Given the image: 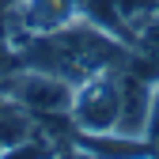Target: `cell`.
I'll return each mask as SVG.
<instances>
[{
  "mask_svg": "<svg viewBox=\"0 0 159 159\" xmlns=\"http://www.w3.org/2000/svg\"><path fill=\"white\" fill-rule=\"evenodd\" d=\"M121 68H102V72L80 80L72 87L68 121H72V129L80 136L117 133V114H121Z\"/></svg>",
  "mask_w": 159,
  "mask_h": 159,
  "instance_id": "2",
  "label": "cell"
},
{
  "mask_svg": "<svg viewBox=\"0 0 159 159\" xmlns=\"http://www.w3.org/2000/svg\"><path fill=\"white\" fill-rule=\"evenodd\" d=\"M19 68V53L8 38H0V98H4V87H8V76Z\"/></svg>",
  "mask_w": 159,
  "mask_h": 159,
  "instance_id": "7",
  "label": "cell"
},
{
  "mask_svg": "<svg viewBox=\"0 0 159 159\" xmlns=\"http://www.w3.org/2000/svg\"><path fill=\"white\" fill-rule=\"evenodd\" d=\"M76 19H84V4L80 0H11L4 19H0V30L15 46L23 38L61 30V27L76 23Z\"/></svg>",
  "mask_w": 159,
  "mask_h": 159,
  "instance_id": "4",
  "label": "cell"
},
{
  "mask_svg": "<svg viewBox=\"0 0 159 159\" xmlns=\"http://www.w3.org/2000/svg\"><path fill=\"white\" fill-rule=\"evenodd\" d=\"M8 4H11V0H0V19H4V11H8Z\"/></svg>",
  "mask_w": 159,
  "mask_h": 159,
  "instance_id": "8",
  "label": "cell"
},
{
  "mask_svg": "<svg viewBox=\"0 0 159 159\" xmlns=\"http://www.w3.org/2000/svg\"><path fill=\"white\" fill-rule=\"evenodd\" d=\"M42 129V121L30 114V110H23L19 102H11V98L4 95L0 98V152H11V148H19L23 140H30V136Z\"/></svg>",
  "mask_w": 159,
  "mask_h": 159,
  "instance_id": "6",
  "label": "cell"
},
{
  "mask_svg": "<svg viewBox=\"0 0 159 159\" xmlns=\"http://www.w3.org/2000/svg\"><path fill=\"white\" fill-rule=\"evenodd\" d=\"M4 95L23 110H30L34 117H68V110H72V84L53 72L30 68V65H19L8 76Z\"/></svg>",
  "mask_w": 159,
  "mask_h": 159,
  "instance_id": "3",
  "label": "cell"
},
{
  "mask_svg": "<svg viewBox=\"0 0 159 159\" xmlns=\"http://www.w3.org/2000/svg\"><path fill=\"white\" fill-rule=\"evenodd\" d=\"M15 53H19V65L53 72L76 87L80 80H87L102 68H121L129 61V42L110 34L106 27L91 23V19H76L61 30L15 42Z\"/></svg>",
  "mask_w": 159,
  "mask_h": 159,
  "instance_id": "1",
  "label": "cell"
},
{
  "mask_svg": "<svg viewBox=\"0 0 159 159\" xmlns=\"http://www.w3.org/2000/svg\"><path fill=\"white\" fill-rule=\"evenodd\" d=\"M152 98H155V84H148V80L133 76L129 68H121V114H117V136L144 140Z\"/></svg>",
  "mask_w": 159,
  "mask_h": 159,
  "instance_id": "5",
  "label": "cell"
}]
</instances>
